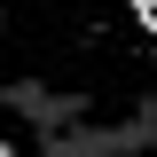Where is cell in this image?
<instances>
[{
  "mask_svg": "<svg viewBox=\"0 0 157 157\" xmlns=\"http://www.w3.org/2000/svg\"><path fill=\"white\" fill-rule=\"evenodd\" d=\"M0 157H8V141H0Z\"/></svg>",
  "mask_w": 157,
  "mask_h": 157,
  "instance_id": "obj_3",
  "label": "cell"
},
{
  "mask_svg": "<svg viewBox=\"0 0 157 157\" xmlns=\"http://www.w3.org/2000/svg\"><path fill=\"white\" fill-rule=\"evenodd\" d=\"M8 102H16L24 118H39V126H63V118H78V102H55V94H39V86H8Z\"/></svg>",
  "mask_w": 157,
  "mask_h": 157,
  "instance_id": "obj_1",
  "label": "cell"
},
{
  "mask_svg": "<svg viewBox=\"0 0 157 157\" xmlns=\"http://www.w3.org/2000/svg\"><path fill=\"white\" fill-rule=\"evenodd\" d=\"M134 24H149V32H157V0H134Z\"/></svg>",
  "mask_w": 157,
  "mask_h": 157,
  "instance_id": "obj_2",
  "label": "cell"
}]
</instances>
